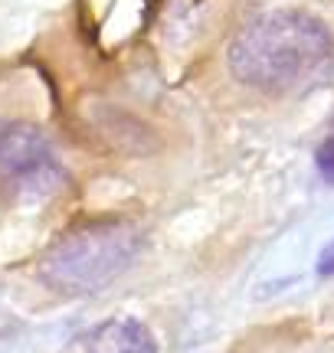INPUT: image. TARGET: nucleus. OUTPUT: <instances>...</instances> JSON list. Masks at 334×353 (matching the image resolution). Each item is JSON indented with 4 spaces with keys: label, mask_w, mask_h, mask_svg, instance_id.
Segmentation results:
<instances>
[{
    "label": "nucleus",
    "mask_w": 334,
    "mask_h": 353,
    "mask_svg": "<svg viewBox=\"0 0 334 353\" xmlns=\"http://www.w3.org/2000/svg\"><path fill=\"white\" fill-rule=\"evenodd\" d=\"M82 353H157V341L135 317H108L86 334Z\"/></svg>",
    "instance_id": "4"
},
{
    "label": "nucleus",
    "mask_w": 334,
    "mask_h": 353,
    "mask_svg": "<svg viewBox=\"0 0 334 353\" xmlns=\"http://www.w3.org/2000/svg\"><path fill=\"white\" fill-rule=\"evenodd\" d=\"M334 56L328 26L305 10L262 13L233 37L226 63L236 82L259 92H288L322 76Z\"/></svg>",
    "instance_id": "1"
},
{
    "label": "nucleus",
    "mask_w": 334,
    "mask_h": 353,
    "mask_svg": "<svg viewBox=\"0 0 334 353\" xmlns=\"http://www.w3.org/2000/svg\"><path fill=\"white\" fill-rule=\"evenodd\" d=\"M141 249V232L125 219H95L69 229L39 262L43 285L59 294H92L115 281Z\"/></svg>",
    "instance_id": "2"
},
{
    "label": "nucleus",
    "mask_w": 334,
    "mask_h": 353,
    "mask_svg": "<svg viewBox=\"0 0 334 353\" xmlns=\"http://www.w3.org/2000/svg\"><path fill=\"white\" fill-rule=\"evenodd\" d=\"M52 167V148L33 121H0V174L7 180H37Z\"/></svg>",
    "instance_id": "3"
},
{
    "label": "nucleus",
    "mask_w": 334,
    "mask_h": 353,
    "mask_svg": "<svg viewBox=\"0 0 334 353\" xmlns=\"http://www.w3.org/2000/svg\"><path fill=\"white\" fill-rule=\"evenodd\" d=\"M315 164H318V174H322L328 183H334V134L324 138V144L318 148V154H315Z\"/></svg>",
    "instance_id": "5"
},
{
    "label": "nucleus",
    "mask_w": 334,
    "mask_h": 353,
    "mask_svg": "<svg viewBox=\"0 0 334 353\" xmlns=\"http://www.w3.org/2000/svg\"><path fill=\"white\" fill-rule=\"evenodd\" d=\"M318 275H334V239L324 242L322 255H318Z\"/></svg>",
    "instance_id": "6"
}]
</instances>
